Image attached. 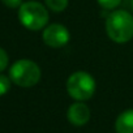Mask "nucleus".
<instances>
[{
	"mask_svg": "<svg viewBox=\"0 0 133 133\" xmlns=\"http://www.w3.org/2000/svg\"><path fill=\"white\" fill-rule=\"evenodd\" d=\"M121 0H98V4L103 8V9H115L120 5Z\"/></svg>",
	"mask_w": 133,
	"mask_h": 133,
	"instance_id": "nucleus-10",
	"label": "nucleus"
},
{
	"mask_svg": "<svg viewBox=\"0 0 133 133\" xmlns=\"http://www.w3.org/2000/svg\"><path fill=\"white\" fill-rule=\"evenodd\" d=\"M41 68L37 63L29 59H21L12 64L9 77L12 82L21 88H31L41 80Z\"/></svg>",
	"mask_w": 133,
	"mask_h": 133,
	"instance_id": "nucleus-2",
	"label": "nucleus"
},
{
	"mask_svg": "<svg viewBox=\"0 0 133 133\" xmlns=\"http://www.w3.org/2000/svg\"><path fill=\"white\" fill-rule=\"evenodd\" d=\"M46 5L48 9H51L52 12H63L66 7H68V0H44Z\"/></svg>",
	"mask_w": 133,
	"mask_h": 133,
	"instance_id": "nucleus-8",
	"label": "nucleus"
},
{
	"mask_svg": "<svg viewBox=\"0 0 133 133\" xmlns=\"http://www.w3.org/2000/svg\"><path fill=\"white\" fill-rule=\"evenodd\" d=\"M116 133H133V110L121 112L115 123Z\"/></svg>",
	"mask_w": 133,
	"mask_h": 133,
	"instance_id": "nucleus-7",
	"label": "nucleus"
},
{
	"mask_svg": "<svg viewBox=\"0 0 133 133\" xmlns=\"http://www.w3.org/2000/svg\"><path fill=\"white\" fill-rule=\"evenodd\" d=\"M130 7H132V9H133V0H130Z\"/></svg>",
	"mask_w": 133,
	"mask_h": 133,
	"instance_id": "nucleus-13",
	"label": "nucleus"
},
{
	"mask_svg": "<svg viewBox=\"0 0 133 133\" xmlns=\"http://www.w3.org/2000/svg\"><path fill=\"white\" fill-rule=\"evenodd\" d=\"M106 31L115 43L129 42L133 38V16L124 9L111 12L106 20Z\"/></svg>",
	"mask_w": 133,
	"mask_h": 133,
	"instance_id": "nucleus-1",
	"label": "nucleus"
},
{
	"mask_svg": "<svg viewBox=\"0 0 133 133\" xmlns=\"http://www.w3.org/2000/svg\"><path fill=\"white\" fill-rule=\"evenodd\" d=\"M66 91L76 101H88L95 93V80L88 72L77 71L66 80Z\"/></svg>",
	"mask_w": 133,
	"mask_h": 133,
	"instance_id": "nucleus-4",
	"label": "nucleus"
},
{
	"mask_svg": "<svg viewBox=\"0 0 133 133\" xmlns=\"http://www.w3.org/2000/svg\"><path fill=\"white\" fill-rule=\"evenodd\" d=\"M8 63H9V57H8V54L0 47V72H3L7 66H8Z\"/></svg>",
	"mask_w": 133,
	"mask_h": 133,
	"instance_id": "nucleus-11",
	"label": "nucleus"
},
{
	"mask_svg": "<svg viewBox=\"0 0 133 133\" xmlns=\"http://www.w3.org/2000/svg\"><path fill=\"white\" fill-rule=\"evenodd\" d=\"M11 77H7L4 75H0V95H4L11 89Z\"/></svg>",
	"mask_w": 133,
	"mask_h": 133,
	"instance_id": "nucleus-9",
	"label": "nucleus"
},
{
	"mask_svg": "<svg viewBox=\"0 0 133 133\" xmlns=\"http://www.w3.org/2000/svg\"><path fill=\"white\" fill-rule=\"evenodd\" d=\"M18 20L26 29L37 31L47 25L48 12L44 5L38 2H26L20 5Z\"/></svg>",
	"mask_w": 133,
	"mask_h": 133,
	"instance_id": "nucleus-3",
	"label": "nucleus"
},
{
	"mask_svg": "<svg viewBox=\"0 0 133 133\" xmlns=\"http://www.w3.org/2000/svg\"><path fill=\"white\" fill-rule=\"evenodd\" d=\"M2 2L8 8H20V5L22 4V0H2Z\"/></svg>",
	"mask_w": 133,
	"mask_h": 133,
	"instance_id": "nucleus-12",
	"label": "nucleus"
},
{
	"mask_svg": "<svg viewBox=\"0 0 133 133\" xmlns=\"http://www.w3.org/2000/svg\"><path fill=\"white\" fill-rule=\"evenodd\" d=\"M66 116H68V120L71 124L76 125V127H81L85 125L89 119H90V110L89 107L82 103L81 101L73 103L69 106L68 112H66Z\"/></svg>",
	"mask_w": 133,
	"mask_h": 133,
	"instance_id": "nucleus-6",
	"label": "nucleus"
},
{
	"mask_svg": "<svg viewBox=\"0 0 133 133\" xmlns=\"http://www.w3.org/2000/svg\"><path fill=\"white\" fill-rule=\"evenodd\" d=\"M43 42L52 47V48H60L64 47L71 39V34L64 25L61 24H51L43 30Z\"/></svg>",
	"mask_w": 133,
	"mask_h": 133,
	"instance_id": "nucleus-5",
	"label": "nucleus"
}]
</instances>
